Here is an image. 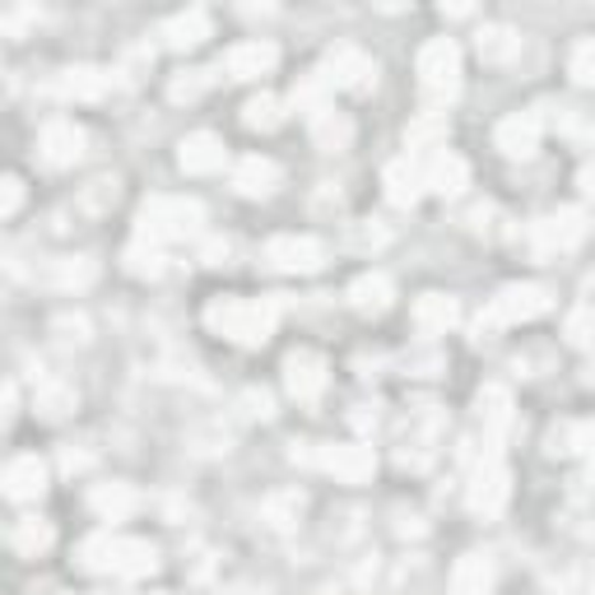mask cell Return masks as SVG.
I'll list each match as a JSON object with an SVG mask.
<instances>
[{"mask_svg": "<svg viewBox=\"0 0 595 595\" xmlns=\"http://www.w3.org/2000/svg\"><path fill=\"white\" fill-rule=\"evenodd\" d=\"M275 321H279V302L275 298H214L205 307V326L214 336H224L233 344H266L275 336Z\"/></svg>", "mask_w": 595, "mask_h": 595, "instance_id": "6da1fadb", "label": "cell"}, {"mask_svg": "<svg viewBox=\"0 0 595 595\" xmlns=\"http://www.w3.org/2000/svg\"><path fill=\"white\" fill-rule=\"evenodd\" d=\"M79 563L89 572H107V577H149V572H159V549L130 535H94L84 540Z\"/></svg>", "mask_w": 595, "mask_h": 595, "instance_id": "7a4b0ae2", "label": "cell"}, {"mask_svg": "<svg viewBox=\"0 0 595 595\" xmlns=\"http://www.w3.org/2000/svg\"><path fill=\"white\" fill-rule=\"evenodd\" d=\"M136 224H140V242H153V247L159 242H187L201 233L205 210L201 201H187V195H149L136 214Z\"/></svg>", "mask_w": 595, "mask_h": 595, "instance_id": "3957f363", "label": "cell"}, {"mask_svg": "<svg viewBox=\"0 0 595 595\" xmlns=\"http://www.w3.org/2000/svg\"><path fill=\"white\" fill-rule=\"evenodd\" d=\"M418 89L433 107H447L460 94V47L451 38H433L418 52Z\"/></svg>", "mask_w": 595, "mask_h": 595, "instance_id": "277c9868", "label": "cell"}, {"mask_svg": "<svg viewBox=\"0 0 595 595\" xmlns=\"http://www.w3.org/2000/svg\"><path fill=\"white\" fill-rule=\"evenodd\" d=\"M321 79L330 89H344V94H368L372 84H378V65L363 47L354 42H340V47H330L326 61H321Z\"/></svg>", "mask_w": 595, "mask_h": 595, "instance_id": "5b68a950", "label": "cell"}, {"mask_svg": "<svg viewBox=\"0 0 595 595\" xmlns=\"http://www.w3.org/2000/svg\"><path fill=\"white\" fill-rule=\"evenodd\" d=\"M586 233H591L586 210H577V205H563V210L544 214V219H535V224H531V242H535V252H540V256H554V252L582 247Z\"/></svg>", "mask_w": 595, "mask_h": 595, "instance_id": "8992f818", "label": "cell"}, {"mask_svg": "<svg viewBox=\"0 0 595 595\" xmlns=\"http://www.w3.org/2000/svg\"><path fill=\"white\" fill-rule=\"evenodd\" d=\"M549 307H554V298H549L544 284H507V289L493 298V312L489 321H479L484 326H521V321H535L544 317Z\"/></svg>", "mask_w": 595, "mask_h": 595, "instance_id": "52a82bcc", "label": "cell"}, {"mask_svg": "<svg viewBox=\"0 0 595 595\" xmlns=\"http://www.w3.org/2000/svg\"><path fill=\"white\" fill-rule=\"evenodd\" d=\"M266 261H270L279 275H317V270L326 266V247H321L317 237L284 233V237H270Z\"/></svg>", "mask_w": 595, "mask_h": 595, "instance_id": "ba28073f", "label": "cell"}, {"mask_svg": "<svg viewBox=\"0 0 595 595\" xmlns=\"http://www.w3.org/2000/svg\"><path fill=\"white\" fill-rule=\"evenodd\" d=\"M507 493H512V484H507V466H502L498 456H484L479 466L470 470V489H466L470 512H479V517H498L502 507H507Z\"/></svg>", "mask_w": 595, "mask_h": 595, "instance_id": "9c48e42d", "label": "cell"}, {"mask_svg": "<svg viewBox=\"0 0 595 595\" xmlns=\"http://www.w3.org/2000/svg\"><path fill=\"white\" fill-rule=\"evenodd\" d=\"M275 61H279L275 42L252 38V42H237V47L224 52V61H219V75H229V79H237V84H247V79L270 75V71H275Z\"/></svg>", "mask_w": 595, "mask_h": 595, "instance_id": "30bf717a", "label": "cell"}, {"mask_svg": "<svg viewBox=\"0 0 595 595\" xmlns=\"http://www.w3.org/2000/svg\"><path fill=\"white\" fill-rule=\"evenodd\" d=\"M84 149H89V136H84V126L75 121H52L42 130L38 140V159L47 168H75L84 159Z\"/></svg>", "mask_w": 595, "mask_h": 595, "instance_id": "8fae6325", "label": "cell"}, {"mask_svg": "<svg viewBox=\"0 0 595 595\" xmlns=\"http://www.w3.org/2000/svg\"><path fill=\"white\" fill-rule=\"evenodd\" d=\"M317 466L330 470L340 484H368L372 470H378V456H372V447H363V443H344V447H321Z\"/></svg>", "mask_w": 595, "mask_h": 595, "instance_id": "7c38bea8", "label": "cell"}, {"mask_svg": "<svg viewBox=\"0 0 595 595\" xmlns=\"http://www.w3.org/2000/svg\"><path fill=\"white\" fill-rule=\"evenodd\" d=\"M284 386H289L294 401L312 405L317 395L326 391V359L312 354V349H298V354L284 359Z\"/></svg>", "mask_w": 595, "mask_h": 595, "instance_id": "4fadbf2b", "label": "cell"}, {"mask_svg": "<svg viewBox=\"0 0 595 595\" xmlns=\"http://www.w3.org/2000/svg\"><path fill=\"white\" fill-rule=\"evenodd\" d=\"M418 172H424V187L437 191V195H460V191H466V182H470L466 159H460V153H451V149L424 153V159H418Z\"/></svg>", "mask_w": 595, "mask_h": 595, "instance_id": "5bb4252c", "label": "cell"}, {"mask_svg": "<svg viewBox=\"0 0 595 595\" xmlns=\"http://www.w3.org/2000/svg\"><path fill=\"white\" fill-rule=\"evenodd\" d=\"M224 163H229V149L219 136H210V130H195V136H187L178 145V168L187 178H210V172H219Z\"/></svg>", "mask_w": 595, "mask_h": 595, "instance_id": "9a60e30c", "label": "cell"}, {"mask_svg": "<svg viewBox=\"0 0 595 595\" xmlns=\"http://www.w3.org/2000/svg\"><path fill=\"white\" fill-rule=\"evenodd\" d=\"M117 75L103 71V65H65V71L56 75V94L61 98H79V103H98L113 94Z\"/></svg>", "mask_w": 595, "mask_h": 595, "instance_id": "2e32d148", "label": "cell"}, {"mask_svg": "<svg viewBox=\"0 0 595 595\" xmlns=\"http://www.w3.org/2000/svg\"><path fill=\"white\" fill-rule=\"evenodd\" d=\"M6 498L10 502H38L42 493H47V460L38 456H14L6 466Z\"/></svg>", "mask_w": 595, "mask_h": 595, "instance_id": "e0dca14e", "label": "cell"}, {"mask_svg": "<svg viewBox=\"0 0 595 595\" xmlns=\"http://www.w3.org/2000/svg\"><path fill=\"white\" fill-rule=\"evenodd\" d=\"M493 145L507 153V159H531V153L540 149V117L535 113H517V117L498 121Z\"/></svg>", "mask_w": 595, "mask_h": 595, "instance_id": "ac0fdd59", "label": "cell"}, {"mask_svg": "<svg viewBox=\"0 0 595 595\" xmlns=\"http://www.w3.org/2000/svg\"><path fill=\"white\" fill-rule=\"evenodd\" d=\"M233 187H237V195H247V201H266V195H275V187H279V163L252 153V159H242L233 168Z\"/></svg>", "mask_w": 595, "mask_h": 595, "instance_id": "d6986e66", "label": "cell"}, {"mask_svg": "<svg viewBox=\"0 0 595 595\" xmlns=\"http://www.w3.org/2000/svg\"><path fill=\"white\" fill-rule=\"evenodd\" d=\"M94 279H98L94 256H56V261H47V270H42V284H52V289H89Z\"/></svg>", "mask_w": 595, "mask_h": 595, "instance_id": "ffe728a7", "label": "cell"}, {"mask_svg": "<svg viewBox=\"0 0 595 595\" xmlns=\"http://www.w3.org/2000/svg\"><path fill=\"white\" fill-rule=\"evenodd\" d=\"M205 38H210V14L205 10H182L163 24V42L172 52H191V47H201Z\"/></svg>", "mask_w": 595, "mask_h": 595, "instance_id": "44dd1931", "label": "cell"}, {"mask_svg": "<svg viewBox=\"0 0 595 595\" xmlns=\"http://www.w3.org/2000/svg\"><path fill=\"white\" fill-rule=\"evenodd\" d=\"M382 187H386V201L391 205H414L418 195H424V172H418V163L410 159H395L386 172H382Z\"/></svg>", "mask_w": 595, "mask_h": 595, "instance_id": "7402d4cb", "label": "cell"}, {"mask_svg": "<svg viewBox=\"0 0 595 595\" xmlns=\"http://www.w3.org/2000/svg\"><path fill=\"white\" fill-rule=\"evenodd\" d=\"M391 298H395V289H391L386 275H359L354 284H349V307L363 317H382L391 307Z\"/></svg>", "mask_w": 595, "mask_h": 595, "instance_id": "603a6c76", "label": "cell"}, {"mask_svg": "<svg viewBox=\"0 0 595 595\" xmlns=\"http://www.w3.org/2000/svg\"><path fill=\"white\" fill-rule=\"evenodd\" d=\"M456 317H460V307L447 294H424L414 302V326L424 330V336H443V330L456 326Z\"/></svg>", "mask_w": 595, "mask_h": 595, "instance_id": "cb8c5ba5", "label": "cell"}, {"mask_svg": "<svg viewBox=\"0 0 595 595\" xmlns=\"http://www.w3.org/2000/svg\"><path fill=\"white\" fill-rule=\"evenodd\" d=\"M89 507H94L103 521H126L140 507V498H136L130 484H98V489L89 493Z\"/></svg>", "mask_w": 595, "mask_h": 595, "instance_id": "d4e9b609", "label": "cell"}, {"mask_svg": "<svg viewBox=\"0 0 595 595\" xmlns=\"http://www.w3.org/2000/svg\"><path fill=\"white\" fill-rule=\"evenodd\" d=\"M493 591V567L484 554H466L451 572V595H489Z\"/></svg>", "mask_w": 595, "mask_h": 595, "instance_id": "484cf974", "label": "cell"}, {"mask_svg": "<svg viewBox=\"0 0 595 595\" xmlns=\"http://www.w3.org/2000/svg\"><path fill=\"white\" fill-rule=\"evenodd\" d=\"M475 47H479V56L489 61V65H507V61L521 52V38L507 29V24H484L479 38H475Z\"/></svg>", "mask_w": 595, "mask_h": 595, "instance_id": "4316f807", "label": "cell"}, {"mask_svg": "<svg viewBox=\"0 0 595 595\" xmlns=\"http://www.w3.org/2000/svg\"><path fill=\"white\" fill-rule=\"evenodd\" d=\"M475 410H479V424H484V433H489V437H498L507 424H512V395H507L502 386H484Z\"/></svg>", "mask_w": 595, "mask_h": 595, "instance_id": "83f0119b", "label": "cell"}, {"mask_svg": "<svg viewBox=\"0 0 595 595\" xmlns=\"http://www.w3.org/2000/svg\"><path fill=\"white\" fill-rule=\"evenodd\" d=\"M349 140H354V121H349L344 113L326 107V113L312 117V145L317 149H344Z\"/></svg>", "mask_w": 595, "mask_h": 595, "instance_id": "f1b7e54d", "label": "cell"}, {"mask_svg": "<svg viewBox=\"0 0 595 595\" xmlns=\"http://www.w3.org/2000/svg\"><path fill=\"white\" fill-rule=\"evenodd\" d=\"M447 113H424L418 121H410V130H405V140H410V149H418V153H433V149H447Z\"/></svg>", "mask_w": 595, "mask_h": 595, "instance_id": "f546056e", "label": "cell"}, {"mask_svg": "<svg viewBox=\"0 0 595 595\" xmlns=\"http://www.w3.org/2000/svg\"><path fill=\"white\" fill-rule=\"evenodd\" d=\"M554 130L572 145H595V113H582V107H559L554 113Z\"/></svg>", "mask_w": 595, "mask_h": 595, "instance_id": "4dcf8cb0", "label": "cell"}, {"mask_svg": "<svg viewBox=\"0 0 595 595\" xmlns=\"http://www.w3.org/2000/svg\"><path fill=\"white\" fill-rule=\"evenodd\" d=\"M10 544L19 549V554L38 559L42 549L52 544V525H47V521H38V517H19V521H14V531H10Z\"/></svg>", "mask_w": 595, "mask_h": 595, "instance_id": "1f68e13d", "label": "cell"}, {"mask_svg": "<svg viewBox=\"0 0 595 595\" xmlns=\"http://www.w3.org/2000/svg\"><path fill=\"white\" fill-rule=\"evenodd\" d=\"M284 121V103L275 94H256L242 103V126L247 130H275Z\"/></svg>", "mask_w": 595, "mask_h": 595, "instance_id": "d6a6232c", "label": "cell"}, {"mask_svg": "<svg viewBox=\"0 0 595 595\" xmlns=\"http://www.w3.org/2000/svg\"><path fill=\"white\" fill-rule=\"evenodd\" d=\"M326 94H330V84L321 79V71H312V75H302V79L294 84V98H289V103L298 107V113H307V121H312L317 113H326V107H330Z\"/></svg>", "mask_w": 595, "mask_h": 595, "instance_id": "836d02e7", "label": "cell"}, {"mask_svg": "<svg viewBox=\"0 0 595 595\" xmlns=\"http://www.w3.org/2000/svg\"><path fill=\"white\" fill-rule=\"evenodd\" d=\"M75 401H79L75 386H65V382H42L38 386V414L42 418H65L75 410Z\"/></svg>", "mask_w": 595, "mask_h": 595, "instance_id": "e575fe53", "label": "cell"}, {"mask_svg": "<svg viewBox=\"0 0 595 595\" xmlns=\"http://www.w3.org/2000/svg\"><path fill=\"white\" fill-rule=\"evenodd\" d=\"M214 75H219V65H214V71H178V75H172V84H168V98L172 103H195L210 89Z\"/></svg>", "mask_w": 595, "mask_h": 595, "instance_id": "d590c367", "label": "cell"}, {"mask_svg": "<svg viewBox=\"0 0 595 595\" xmlns=\"http://www.w3.org/2000/svg\"><path fill=\"white\" fill-rule=\"evenodd\" d=\"M302 507H307L302 493H275V498L266 502V521L275 525V531H289V525H298Z\"/></svg>", "mask_w": 595, "mask_h": 595, "instance_id": "8d00e7d4", "label": "cell"}, {"mask_svg": "<svg viewBox=\"0 0 595 595\" xmlns=\"http://www.w3.org/2000/svg\"><path fill=\"white\" fill-rule=\"evenodd\" d=\"M126 270L140 275V279H159L163 275V252L153 247V242H136V247L126 252Z\"/></svg>", "mask_w": 595, "mask_h": 595, "instance_id": "74e56055", "label": "cell"}, {"mask_svg": "<svg viewBox=\"0 0 595 595\" xmlns=\"http://www.w3.org/2000/svg\"><path fill=\"white\" fill-rule=\"evenodd\" d=\"M567 75L582 84V89H595V38H582L567 56Z\"/></svg>", "mask_w": 595, "mask_h": 595, "instance_id": "f35d334b", "label": "cell"}, {"mask_svg": "<svg viewBox=\"0 0 595 595\" xmlns=\"http://www.w3.org/2000/svg\"><path fill=\"white\" fill-rule=\"evenodd\" d=\"M563 336H567V344H577V349H595V307H577V312L567 317Z\"/></svg>", "mask_w": 595, "mask_h": 595, "instance_id": "ab89813d", "label": "cell"}, {"mask_svg": "<svg viewBox=\"0 0 595 595\" xmlns=\"http://www.w3.org/2000/svg\"><path fill=\"white\" fill-rule=\"evenodd\" d=\"M52 330H56L65 344H84V340H89V321H84V317H56Z\"/></svg>", "mask_w": 595, "mask_h": 595, "instance_id": "60d3db41", "label": "cell"}, {"mask_svg": "<svg viewBox=\"0 0 595 595\" xmlns=\"http://www.w3.org/2000/svg\"><path fill=\"white\" fill-rule=\"evenodd\" d=\"M349 242H354V247H382V242H386V229H378V224H372V219H363V224H354V229H349Z\"/></svg>", "mask_w": 595, "mask_h": 595, "instance_id": "b9f144b4", "label": "cell"}, {"mask_svg": "<svg viewBox=\"0 0 595 595\" xmlns=\"http://www.w3.org/2000/svg\"><path fill=\"white\" fill-rule=\"evenodd\" d=\"M19 205H24V182L6 178V182H0V214H14Z\"/></svg>", "mask_w": 595, "mask_h": 595, "instance_id": "7bdbcfd3", "label": "cell"}, {"mask_svg": "<svg viewBox=\"0 0 595 595\" xmlns=\"http://www.w3.org/2000/svg\"><path fill=\"white\" fill-rule=\"evenodd\" d=\"M24 24H38V10H10L6 14V38H19Z\"/></svg>", "mask_w": 595, "mask_h": 595, "instance_id": "ee69618b", "label": "cell"}, {"mask_svg": "<svg viewBox=\"0 0 595 595\" xmlns=\"http://www.w3.org/2000/svg\"><path fill=\"white\" fill-rule=\"evenodd\" d=\"M113 201H117V182H107V178H103V182H94L89 205H94V210H103V205H113Z\"/></svg>", "mask_w": 595, "mask_h": 595, "instance_id": "f6af8a7d", "label": "cell"}, {"mask_svg": "<svg viewBox=\"0 0 595 595\" xmlns=\"http://www.w3.org/2000/svg\"><path fill=\"white\" fill-rule=\"evenodd\" d=\"M247 414H256V418H270V395L266 391H247Z\"/></svg>", "mask_w": 595, "mask_h": 595, "instance_id": "bcb514c9", "label": "cell"}, {"mask_svg": "<svg viewBox=\"0 0 595 595\" xmlns=\"http://www.w3.org/2000/svg\"><path fill=\"white\" fill-rule=\"evenodd\" d=\"M577 187H582L586 201H595V159H591V163H582V172H577Z\"/></svg>", "mask_w": 595, "mask_h": 595, "instance_id": "7dc6e473", "label": "cell"}, {"mask_svg": "<svg viewBox=\"0 0 595 595\" xmlns=\"http://www.w3.org/2000/svg\"><path fill=\"white\" fill-rule=\"evenodd\" d=\"M14 410H19V391L6 386V424H14Z\"/></svg>", "mask_w": 595, "mask_h": 595, "instance_id": "c3c4849f", "label": "cell"}, {"mask_svg": "<svg viewBox=\"0 0 595 595\" xmlns=\"http://www.w3.org/2000/svg\"><path fill=\"white\" fill-rule=\"evenodd\" d=\"M205 256H210L214 266H219V256H229V242H210V247H205Z\"/></svg>", "mask_w": 595, "mask_h": 595, "instance_id": "681fc988", "label": "cell"}, {"mask_svg": "<svg viewBox=\"0 0 595 595\" xmlns=\"http://www.w3.org/2000/svg\"><path fill=\"white\" fill-rule=\"evenodd\" d=\"M443 14H447V19H466V14H470V6H443Z\"/></svg>", "mask_w": 595, "mask_h": 595, "instance_id": "f907efd6", "label": "cell"}, {"mask_svg": "<svg viewBox=\"0 0 595 595\" xmlns=\"http://www.w3.org/2000/svg\"><path fill=\"white\" fill-rule=\"evenodd\" d=\"M233 595H261V591H256V586H237Z\"/></svg>", "mask_w": 595, "mask_h": 595, "instance_id": "816d5d0a", "label": "cell"}]
</instances>
